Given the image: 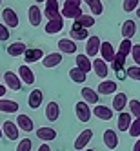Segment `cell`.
Returning a JSON list of instances; mask_svg holds the SVG:
<instances>
[{
	"label": "cell",
	"instance_id": "484cf974",
	"mask_svg": "<svg viewBox=\"0 0 140 151\" xmlns=\"http://www.w3.org/2000/svg\"><path fill=\"white\" fill-rule=\"evenodd\" d=\"M62 29H64V18L49 20V22H46V26H44V31L47 35H57V33H60Z\"/></svg>",
	"mask_w": 140,
	"mask_h": 151
},
{
	"label": "cell",
	"instance_id": "4fadbf2b",
	"mask_svg": "<svg viewBox=\"0 0 140 151\" xmlns=\"http://www.w3.org/2000/svg\"><path fill=\"white\" fill-rule=\"evenodd\" d=\"M42 100H44V93H42L40 89H33L29 93V96H27L29 109H38V107L42 106Z\"/></svg>",
	"mask_w": 140,
	"mask_h": 151
},
{
	"label": "cell",
	"instance_id": "7bdbcfd3",
	"mask_svg": "<svg viewBox=\"0 0 140 151\" xmlns=\"http://www.w3.org/2000/svg\"><path fill=\"white\" fill-rule=\"evenodd\" d=\"M7 38H9V29L0 22V42H6Z\"/></svg>",
	"mask_w": 140,
	"mask_h": 151
},
{
	"label": "cell",
	"instance_id": "1f68e13d",
	"mask_svg": "<svg viewBox=\"0 0 140 151\" xmlns=\"http://www.w3.org/2000/svg\"><path fill=\"white\" fill-rule=\"evenodd\" d=\"M75 24L80 26V27H84V29H89V27L95 26V17L93 15H82L80 18L75 20Z\"/></svg>",
	"mask_w": 140,
	"mask_h": 151
},
{
	"label": "cell",
	"instance_id": "5b68a950",
	"mask_svg": "<svg viewBox=\"0 0 140 151\" xmlns=\"http://www.w3.org/2000/svg\"><path fill=\"white\" fill-rule=\"evenodd\" d=\"M75 113H77V118H78L80 122H89V120H91V116H93L91 107L85 104L84 100L77 102V106H75Z\"/></svg>",
	"mask_w": 140,
	"mask_h": 151
},
{
	"label": "cell",
	"instance_id": "9c48e42d",
	"mask_svg": "<svg viewBox=\"0 0 140 151\" xmlns=\"http://www.w3.org/2000/svg\"><path fill=\"white\" fill-rule=\"evenodd\" d=\"M18 78H20V82L22 84H27V86H31V84H35V73H33V69H31L29 66H20L18 68Z\"/></svg>",
	"mask_w": 140,
	"mask_h": 151
},
{
	"label": "cell",
	"instance_id": "b9f144b4",
	"mask_svg": "<svg viewBox=\"0 0 140 151\" xmlns=\"http://www.w3.org/2000/svg\"><path fill=\"white\" fill-rule=\"evenodd\" d=\"M131 57H133V62L140 68V44H133V49H131Z\"/></svg>",
	"mask_w": 140,
	"mask_h": 151
},
{
	"label": "cell",
	"instance_id": "bcb514c9",
	"mask_svg": "<svg viewBox=\"0 0 140 151\" xmlns=\"http://www.w3.org/2000/svg\"><path fill=\"white\" fill-rule=\"evenodd\" d=\"M133 151H140V138L135 142V146H133Z\"/></svg>",
	"mask_w": 140,
	"mask_h": 151
},
{
	"label": "cell",
	"instance_id": "9a60e30c",
	"mask_svg": "<svg viewBox=\"0 0 140 151\" xmlns=\"http://www.w3.org/2000/svg\"><path fill=\"white\" fill-rule=\"evenodd\" d=\"M120 31H122L124 40H131L136 35V22H135V20H124Z\"/></svg>",
	"mask_w": 140,
	"mask_h": 151
},
{
	"label": "cell",
	"instance_id": "5bb4252c",
	"mask_svg": "<svg viewBox=\"0 0 140 151\" xmlns=\"http://www.w3.org/2000/svg\"><path fill=\"white\" fill-rule=\"evenodd\" d=\"M2 133L9 138V140H17L18 138V133H20V129L17 127V124L13 120H6L2 124Z\"/></svg>",
	"mask_w": 140,
	"mask_h": 151
},
{
	"label": "cell",
	"instance_id": "60d3db41",
	"mask_svg": "<svg viewBox=\"0 0 140 151\" xmlns=\"http://www.w3.org/2000/svg\"><path fill=\"white\" fill-rule=\"evenodd\" d=\"M33 149V142H31V138H22L17 146V151H31Z\"/></svg>",
	"mask_w": 140,
	"mask_h": 151
},
{
	"label": "cell",
	"instance_id": "277c9868",
	"mask_svg": "<svg viewBox=\"0 0 140 151\" xmlns=\"http://www.w3.org/2000/svg\"><path fill=\"white\" fill-rule=\"evenodd\" d=\"M100 38L96 37V35H93V37H89L88 38V42H85V53L84 55L88 57V58H91V57H96L100 53Z\"/></svg>",
	"mask_w": 140,
	"mask_h": 151
},
{
	"label": "cell",
	"instance_id": "4dcf8cb0",
	"mask_svg": "<svg viewBox=\"0 0 140 151\" xmlns=\"http://www.w3.org/2000/svg\"><path fill=\"white\" fill-rule=\"evenodd\" d=\"M0 111H2V113H17L18 111V102L2 99V100H0Z\"/></svg>",
	"mask_w": 140,
	"mask_h": 151
},
{
	"label": "cell",
	"instance_id": "4316f807",
	"mask_svg": "<svg viewBox=\"0 0 140 151\" xmlns=\"http://www.w3.org/2000/svg\"><path fill=\"white\" fill-rule=\"evenodd\" d=\"M131 122H133L131 115L122 111L120 115H118V118H116V129H118V131H127L129 126H131Z\"/></svg>",
	"mask_w": 140,
	"mask_h": 151
},
{
	"label": "cell",
	"instance_id": "681fc988",
	"mask_svg": "<svg viewBox=\"0 0 140 151\" xmlns=\"http://www.w3.org/2000/svg\"><path fill=\"white\" fill-rule=\"evenodd\" d=\"M85 151H95V149H85Z\"/></svg>",
	"mask_w": 140,
	"mask_h": 151
},
{
	"label": "cell",
	"instance_id": "d6986e66",
	"mask_svg": "<svg viewBox=\"0 0 140 151\" xmlns=\"http://www.w3.org/2000/svg\"><path fill=\"white\" fill-rule=\"evenodd\" d=\"M37 138L42 140V144L51 142V140L57 138V131H55L53 127H38V129H37Z\"/></svg>",
	"mask_w": 140,
	"mask_h": 151
},
{
	"label": "cell",
	"instance_id": "d590c367",
	"mask_svg": "<svg viewBox=\"0 0 140 151\" xmlns=\"http://www.w3.org/2000/svg\"><path fill=\"white\" fill-rule=\"evenodd\" d=\"M127 133L131 135V138H140V118H135V120L131 122Z\"/></svg>",
	"mask_w": 140,
	"mask_h": 151
},
{
	"label": "cell",
	"instance_id": "f907efd6",
	"mask_svg": "<svg viewBox=\"0 0 140 151\" xmlns=\"http://www.w3.org/2000/svg\"><path fill=\"white\" fill-rule=\"evenodd\" d=\"M0 7H2V0H0Z\"/></svg>",
	"mask_w": 140,
	"mask_h": 151
},
{
	"label": "cell",
	"instance_id": "8992f818",
	"mask_svg": "<svg viewBox=\"0 0 140 151\" xmlns=\"http://www.w3.org/2000/svg\"><path fill=\"white\" fill-rule=\"evenodd\" d=\"M4 86L13 91H20V88H22V82H20L18 75L15 71H6L4 73Z\"/></svg>",
	"mask_w": 140,
	"mask_h": 151
},
{
	"label": "cell",
	"instance_id": "d6a6232c",
	"mask_svg": "<svg viewBox=\"0 0 140 151\" xmlns=\"http://www.w3.org/2000/svg\"><path fill=\"white\" fill-rule=\"evenodd\" d=\"M131 49H133V44H131V40H124L122 38V42H120V46H118V55L120 57H124V58H127L129 55H131Z\"/></svg>",
	"mask_w": 140,
	"mask_h": 151
},
{
	"label": "cell",
	"instance_id": "ba28073f",
	"mask_svg": "<svg viewBox=\"0 0 140 151\" xmlns=\"http://www.w3.org/2000/svg\"><path fill=\"white\" fill-rule=\"evenodd\" d=\"M93 138V129H84V131L77 137V140H75V149H88V144L91 142Z\"/></svg>",
	"mask_w": 140,
	"mask_h": 151
},
{
	"label": "cell",
	"instance_id": "7dc6e473",
	"mask_svg": "<svg viewBox=\"0 0 140 151\" xmlns=\"http://www.w3.org/2000/svg\"><path fill=\"white\" fill-rule=\"evenodd\" d=\"M136 17H138V18H140V7H138V9H136Z\"/></svg>",
	"mask_w": 140,
	"mask_h": 151
},
{
	"label": "cell",
	"instance_id": "2e32d148",
	"mask_svg": "<svg viewBox=\"0 0 140 151\" xmlns=\"http://www.w3.org/2000/svg\"><path fill=\"white\" fill-rule=\"evenodd\" d=\"M96 93L100 95H115L116 93V82L115 80H102L96 88Z\"/></svg>",
	"mask_w": 140,
	"mask_h": 151
},
{
	"label": "cell",
	"instance_id": "8d00e7d4",
	"mask_svg": "<svg viewBox=\"0 0 140 151\" xmlns=\"http://www.w3.org/2000/svg\"><path fill=\"white\" fill-rule=\"evenodd\" d=\"M124 66H126V58L120 57L118 53H115V58H113V69L118 73V71H122V69H124Z\"/></svg>",
	"mask_w": 140,
	"mask_h": 151
},
{
	"label": "cell",
	"instance_id": "e575fe53",
	"mask_svg": "<svg viewBox=\"0 0 140 151\" xmlns=\"http://www.w3.org/2000/svg\"><path fill=\"white\" fill-rule=\"evenodd\" d=\"M88 7L91 9L93 15H102V13H104V4H102V0H88Z\"/></svg>",
	"mask_w": 140,
	"mask_h": 151
},
{
	"label": "cell",
	"instance_id": "74e56055",
	"mask_svg": "<svg viewBox=\"0 0 140 151\" xmlns=\"http://www.w3.org/2000/svg\"><path fill=\"white\" fill-rule=\"evenodd\" d=\"M127 106H129V109H131V113L129 115H133L135 118H140V100H129L127 102Z\"/></svg>",
	"mask_w": 140,
	"mask_h": 151
},
{
	"label": "cell",
	"instance_id": "c3c4849f",
	"mask_svg": "<svg viewBox=\"0 0 140 151\" xmlns=\"http://www.w3.org/2000/svg\"><path fill=\"white\" fill-rule=\"evenodd\" d=\"M4 137V133H2V127H0V138H2Z\"/></svg>",
	"mask_w": 140,
	"mask_h": 151
},
{
	"label": "cell",
	"instance_id": "7402d4cb",
	"mask_svg": "<svg viewBox=\"0 0 140 151\" xmlns=\"http://www.w3.org/2000/svg\"><path fill=\"white\" fill-rule=\"evenodd\" d=\"M77 51V44L71 40V38H60L58 40V53H66V55H73Z\"/></svg>",
	"mask_w": 140,
	"mask_h": 151
},
{
	"label": "cell",
	"instance_id": "52a82bcc",
	"mask_svg": "<svg viewBox=\"0 0 140 151\" xmlns=\"http://www.w3.org/2000/svg\"><path fill=\"white\" fill-rule=\"evenodd\" d=\"M102 140H104V146L107 149H116L118 147V142H120L115 129H106L104 135H102Z\"/></svg>",
	"mask_w": 140,
	"mask_h": 151
},
{
	"label": "cell",
	"instance_id": "3957f363",
	"mask_svg": "<svg viewBox=\"0 0 140 151\" xmlns=\"http://www.w3.org/2000/svg\"><path fill=\"white\" fill-rule=\"evenodd\" d=\"M2 24L9 29V27H18L20 20H18V15L13 7H4L2 11Z\"/></svg>",
	"mask_w": 140,
	"mask_h": 151
},
{
	"label": "cell",
	"instance_id": "f6af8a7d",
	"mask_svg": "<svg viewBox=\"0 0 140 151\" xmlns=\"http://www.w3.org/2000/svg\"><path fill=\"white\" fill-rule=\"evenodd\" d=\"M38 151H51V147H49L47 144H42V146L38 147Z\"/></svg>",
	"mask_w": 140,
	"mask_h": 151
},
{
	"label": "cell",
	"instance_id": "ffe728a7",
	"mask_svg": "<svg viewBox=\"0 0 140 151\" xmlns=\"http://www.w3.org/2000/svg\"><path fill=\"white\" fill-rule=\"evenodd\" d=\"M91 64H93V71H95V75H96L98 78H106V77H107L109 68H107V64H106L102 58H95Z\"/></svg>",
	"mask_w": 140,
	"mask_h": 151
},
{
	"label": "cell",
	"instance_id": "f546056e",
	"mask_svg": "<svg viewBox=\"0 0 140 151\" xmlns=\"http://www.w3.org/2000/svg\"><path fill=\"white\" fill-rule=\"evenodd\" d=\"M127 95L126 93H116L115 96H113V109H116V111H124L126 107H127Z\"/></svg>",
	"mask_w": 140,
	"mask_h": 151
},
{
	"label": "cell",
	"instance_id": "83f0119b",
	"mask_svg": "<svg viewBox=\"0 0 140 151\" xmlns=\"http://www.w3.org/2000/svg\"><path fill=\"white\" fill-rule=\"evenodd\" d=\"M75 62H77V69H80V71H82V73H85V75H88V73L93 69L91 60H89L88 57H85V55H77Z\"/></svg>",
	"mask_w": 140,
	"mask_h": 151
},
{
	"label": "cell",
	"instance_id": "cb8c5ba5",
	"mask_svg": "<svg viewBox=\"0 0 140 151\" xmlns=\"http://www.w3.org/2000/svg\"><path fill=\"white\" fill-rule=\"evenodd\" d=\"M60 62H62L60 53H49V55H46L44 58H42V66L47 68V69H53V68H57Z\"/></svg>",
	"mask_w": 140,
	"mask_h": 151
},
{
	"label": "cell",
	"instance_id": "7a4b0ae2",
	"mask_svg": "<svg viewBox=\"0 0 140 151\" xmlns=\"http://www.w3.org/2000/svg\"><path fill=\"white\" fill-rule=\"evenodd\" d=\"M44 17L47 18V22L49 20H60L62 18L57 0H47V2H44Z\"/></svg>",
	"mask_w": 140,
	"mask_h": 151
},
{
	"label": "cell",
	"instance_id": "30bf717a",
	"mask_svg": "<svg viewBox=\"0 0 140 151\" xmlns=\"http://www.w3.org/2000/svg\"><path fill=\"white\" fill-rule=\"evenodd\" d=\"M27 20H29V24L33 26V27L40 26V22H42V9L37 4L29 6V9H27Z\"/></svg>",
	"mask_w": 140,
	"mask_h": 151
},
{
	"label": "cell",
	"instance_id": "6da1fadb",
	"mask_svg": "<svg viewBox=\"0 0 140 151\" xmlns=\"http://www.w3.org/2000/svg\"><path fill=\"white\" fill-rule=\"evenodd\" d=\"M80 6H82V2H78V0H66V2L62 4V7H60L62 18H73V20L80 18L84 15Z\"/></svg>",
	"mask_w": 140,
	"mask_h": 151
},
{
	"label": "cell",
	"instance_id": "f1b7e54d",
	"mask_svg": "<svg viewBox=\"0 0 140 151\" xmlns=\"http://www.w3.org/2000/svg\"><path fill=\"white\" fill-rule=\"evenodd\" d=\"M69 35L73 37V38H71L73 42H75V40H88V37H89L88 29H84V27L77 26L75 22H73V26H71V31H69Z\"/></svg>",
	"mask_w": 140,
	"mask_h": 151
},
{
	"label": "cell",
	"instance_id": "7c38bea8",
	"mask_svg": "<svg viewBox=\"0 0 140 151\" xmlns=\"http://www.w3.org/2000/svg\"><path fill=\"white\" fill-rule=\"evenodd\" d=\"M17 127L18 129H22V131H26V133H31L35 129V122H33V118H29L27 115H22L20 113L18 116H17Z\"/></svg>",
	"mask_w": 140,
	"mask_h": 151
},
{
	"label": "cell",
	"instance_id": "ac0fdd59",
	"mask_svg": "<svg viewBox=\"0 0 140 151\" xmlns=\"http://www.w3.org/2000/svg\"><path fill=\"white\" fill-rule=\"evenodd\" d=\"M7 55L9 57H24V53L27 51V46L24 44V42H13V44H9L7 46Z\"/></svg>",
	"mask_w": 140,
	"mask_h": 151
},
{
	"label": "cell",
	"instance_id": "44dd1931",
	"mask_svg": "<svg viewBox=\"0 0 140 151\" xmlns=\"http://www.w3.org/2000/svg\"><path fill=\"white\" fill-rule=\"evenodd\" d=\"M58 116H60V106H58V102L53 100L46 106V118L49 122H57Z\"/></svg>",
	"mask_w": 140,
	"mask_h": 151
},
{
	"label": "cell",
	"instance_id": "ee69618b",
	"mask_svg": "<svg viewBox=\"0 0 140 151\" xmlns=\"http://www.w3.org/2000/svg\"><path fill=\"white\" fill-rule=\"evenodd\" d=\"M6 93H7V88H6L4 84H0V100L4 99V95H6Z\"/></svg>",
	"mask_w": 140,
	"mask_h": 151
},
{
	"label": "cell",
	"instance_id": "603a6c76",
	"mask_svg": "<svg viewBox=\"0 0 140 151\" xmlns=\"http://www.w3.org/2000/svg\"><path fill=\"white\" fill-rule=\"evenodd\" d=\"M100 53H102V60L107 64V62H113V58H115V47H113V44L111 42H102L100 44Z\"/></svg>",
	"mask_w": 140,
	"mask_h": 151
},
{
	"label": "cell",
	"instance_id": "8fae6325",
	"mask_svg": "<svg viewBox=\"0 0 140 151\" xmlns=\"http://www.w3.org/2000/svg\"><path fill=\"white\" fill-rule=\"evenodd\" d=\"M91 113L96 116V118H100V120H111L113 118V109L111 107H107V106H100V104H96L93 109H91Z\"/></svg>",
	"mask_w": 140,
	"mask_h": 151
},
{
	"label": "cell",
	"instance_id": "d4e9b609",
	"mask_svg": "<svg viewBox=\"0 0 140 151\" xmlns=\"http://www.w3.org/2000/svg\"><path fill=\"white\" fill-rule=\"evenodd\" d=\"M80 95H82V99H84V102L88 104V106H91V104H98V93H96L95 89H91V88H82L80 89Z\"/></svg>",
	"mask_w": 140,
	"mask_h": 151
},
{
	"label": "cell",
	"instance_id": "e0dca14e",
	"mask_svg": "<svg viewBox=\"0 0 140 151\" xmlns=\"http://www.w3.org/2000/svg\"><path fill=\"white\" fill-rule=\"evenodd\" d=\"M44 58V51L38 49V47H31L24 53V62H26V66L27 64H33V62H38Z\"/></svg>",
	"mask_w": 140,
	"mask_h": 151
},
{
	"label": "cell",
	"instance_id": "836d02e7",
	"mask_svg": "<svg viewBox=\"0 0 140 151\" xmlns=\"http://www.w3.org/2000/svg\"><path fill=\"white\" fill-rule=\"evenodd\" d=\"M69 78H71L73 82H77V84H82V82H85L88 75L82 73V71H80V69H77V68H71V69H69Z\"/></svg>",
	"mask_w": 140,
	"mask_h": 151
},
{
	"label": "cell",
	"instance_id": "ab89813d",
	"mask_svg": "<svg viewBox=\"0 0 140 151\" xmlns=\"http://www.w3.org/2000/svg\"><path fill=\"white\" fill-rule=\"evenodd\" d=\"M138 6H140L138 0H124V4H122V7H124V11H126V13L135 11V9H138Z\"/></svg>",
	"mask_w": 140,
	"mask_h": 151
},
{
	"label": "cell",
	"instance_id": "f35d334b",
	"mask_svg": "<svg viewBox=\"0 0 140 151\" xmlns=\"http://www.w3.org/2000/svg\"><path fill=\"white\" fill-rule=\"evenodd\" d=\"M126 73H127V77L131 78V80L140 82V68H138V66H129V68L126 69Z\"/></svg>",
	"mask_w": 140,
	"mask_h": 151
}]
</instances>
